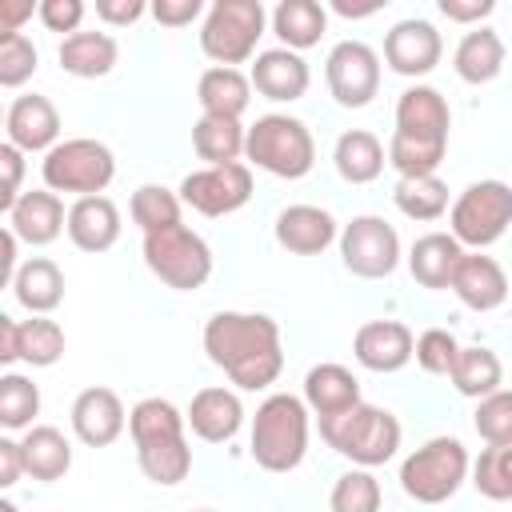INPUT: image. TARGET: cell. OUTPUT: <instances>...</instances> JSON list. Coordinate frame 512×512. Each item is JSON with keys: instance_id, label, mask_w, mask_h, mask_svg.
Masks as SVG:
<instances>
[{"instance_id": "41", "label": "cell", "mask_w": 512, "mask_h": 512, "mask_svg": "<svg viewBox=\"0 0 512 512\" xmlns=\"http://www.w3.org/2000/svg\"><path fill=\"white\" fill-rule=\"evenodd\" d=\"M380 480L372 476V468H352L344 476H336L332 496H328V512H380Z\"/></svg>"}, {"instance_id": "40", "label": "cell", "mask_w": 512, "mask_h": 512, "mask_svg": "<svg viewBox=\"0 0 512 512\" xmlns=\"http://www.w3.org/2000/svg\"><path fill=\"white\" fill-rule=\"evenodd\" d=\"M40 416V388L24 372H4L0 376V424L8 432H28L32 420Z\"/></svg>"}, {"instance_id": "20", "label": "cell", "mask_w": 512, "mask_h": 512, "mask_svg": "<svg viewBox=\"0 0 512 512\" xmlns=\"http://www.w3.org/2000/svg\"><path fill=\"white\" fill-rule=\"evenodd\" d=\"M272 232H276V244L292 256H320L332 240H340V228H336L332 212H324L316 204H288L276 216Z\"/></svg>"}, {"instance_id": "10", "label": "cell", "mask_w": 512, "mask_h": 512, "mask_svg": "<svg viewBox=\"0 0 512 512\" xmlns=\"http://www.w3.org/2000/svg\"><path fill=\"white\" fill-rule=\"evenodd\" d=\"M452 236L468 248H488L512 228V188L504 180H476L468 184L448 212Z\"/></svg>"}, {"instance_id": "23", "label": "cell", "mask_w": 512, "mask_h": 512, "mask_svg": "<svg viewBox=\"0 0 512 512\" xmlns=\"http://www.w3.org/2000/svg\"><path fill=\"white\" fill-rule=\"evenodd\" d=\"M68 240L80 252H108L120 240V208L108 196H80L68 208Z\"/></svg>"}, {"instance_id": "39", "label": "cell", "mask_w": 512, "mask_h": 512, "mask_svg": "<svg viewBox=\"0 0 512 512\" xmlns=\"http://www.w3.org/2000/svg\"><path fill=\"white\" fill-rule=\"evenodd\" d=\"M64 328L48 316H28L20 320V332H16V352L24 364L32 368H52L60 356H64Z\"/></svg>"}, {"instance_id": "18", "label": "cell", "mask_w": 512, "mask_h": 512, "mask_svg": "<svg viewBox=\"0 0 512 512\" xmlns=\"http://www.w3.org/2000/svg\"><path fill=\"white\" fill-rule=\"evenodd\" d=\"M248 80H252V88L264 100L292 104V100H300L308 92L312 72H308V60L300 52H292V48H268V52H256Z\"/></svg>"}, {"instance_id": "31", "label": "cell", "mask_w": 512, "mask_h": 512, "mask_svg": "<svg viewBox=\"0 0 512 512\" xmlns=\"http://www.w3.org/2000/svg\"><path fill=\"white\" fill-rule=\"evenodd\" d=\"M272 32L280 36V48L304 52L328 32V12L316 0H280L272 8Z\"/></svg>"}, {"instance_id": "3", "label": "cell", "mask_w": 512, "mask_h": 512, "mask_svg": "<svg viewBox=\"0 0 512 512\" xmlns=\"http://www.w3.org/2000/svg\"><path fill=\"white\" fill-rule=\"evenodd\" d=\"M248 452L264 472L300 468V460L308 452V404H304V396L272 392L252 416Z\"/></svg>"}, {"instance_id": "19", "label": "cell", "mask_w": 512, "mask_h": 512, "mask_svg": "<svg viewBox=\"0 0 512 512\" xmlns=\"http://www.w3.org/2000/svg\"><path fill=\"white\" fill-rule=\"evenodd\" d=\"M188 428L204 440V444H228L236 440V432L244 428V404L232 388L224 384H208L192 396L188 412H184Z\"/></svg>"}, {"instance_id": "11", "label": "cell", "mask_w": 512, "mask_h": 512, "mask_svg": "<svg viewBox=\"0 0 512 512\" xmlns=\"http://www.w3.org/2000/svg\"><path fill=\"white\" fill-rule=\"evenodd\" d=\"M340 260L352 276L360 280H384L396 272L400 264V236L396 228L384 220V216H352L344 228H340Z\"/></svg>"}, {"instance_id": "1", "label": "cell", "mask_w": 512, "mask_h": 512, "mask_svg": "<svg viewBox=\"0 0 512 512\" xmlns=\"http://www.w3.org/2000/svg\"><path fill=\"white\" fill-rule=\"evenodd\" d=\"M204 352L240 392H260V388L276 384L284 372L280 324L264 312H216V316H208Z\"/></svg>"}, {"instance_id": "43", "label": "cell", "mask_w": 512, "mask_h": 512, "mask_svg": "<svg viewBox=\"0 0 512 512\" xmlns=\"http://www.w3.org/2000/svg\"><path fill=\"white\" fill-rule=\"evenodd\" d=\"M472 428L484 444H512V392L500 388V392L476 400Z\"/></svg>"}, {"instance_id": "52", "label": "cell", "mask_w": 512, "mask_h": 512, "mask_svg": "<svg viewBox=\"0 0 512 512\" xmlns=\"http://www.w3.org/2000/svg\"><path fill=\"white\" fill-rule=\"evenodd\" d=\"M32 0H0V36H16L24 20H32Z\"/></svg>"}, {"instance_id": "16", "label": "cell", "mask_w": 512, "mask_h": 512, "mask_svg": "<svg viewBox=\"0 0 512 512\" xmlns=\"http://www.w3.org/2000/svg\"><path fill=\"white\" fill-rule=\"evenodd\" d=\"M72 432L80 444L88 448H108L120 440V432L128 428V412L120 404V396L104 384H92L84 388L76 400H72Z\"/></svg>"}, {"instance_id": "14", "label": "cell", "mask_w": 512, "mask_h": 512, "mask_svg": "<svg viewBox=\"0 0 512 512\" xmlns=\"http://www.w3.org/2000/svg\"><path fill=\"white\" fill-rule=\"evenodd\" d=\"M444 56V40L440 32L420 20V16H408V20H396L384 36V64L396 72V76H428Z\"/></svg>"}, {"instance_id": "57", "label": "cell", "mask_w": 512, "mask_h": 512, "mask_svg": "<svg viewBox=\"0 0 512 512\" xmlns=\"http://www.w3.org/2000/svg\"><path fill=\"white\" fill-rule=\"evenodd\" d=\"M200 512H216V508H200Z\"/></svg>"}, {"instance_id": "4", "label": "cell", "mask_w": 512, "mask_h": 512, "mask_svg": "<svg viewBox=\"0 0 512 512\" xmlns=\"http://www.w3.org/2000/svg\"><path fill=\"white\" fill-rule=\"evenodd\" d=\"M320 436L332 452L348 456L356 468H376V464H388L400 448V420L388 412V408H376V404H356L340 416H328L320 420Z\"/></svg>"}, {"instance_id": "51", "label": "cell", "mask_w": 512, "mask_h": 512, "mask_svg": "<svg viewBox=\"0 0 512 512\" xmlns=\"http://www.w3.org/2000/svg\"><path fill=\"white\" fill-rule=\"evenodd\" d=\"M24 476V456H20V440L4 436L0 440V488H12Z\"/></svg>"}, {"instance_id": "27", "label": "cell", "mask_w": 512, "mask_h": 512, "mask_svg": "<svg viewBox=\"0 0 512 512\" xmlns=\"http://www.w3.org/2000/svg\"><path fill=\"white\" fill-rule=\"evenodd\" d=\"M20 456H24V472L32 480H44V484L68 476V468H72V444L52 424H32L20 436Z\"/></svg>"}, {"instance_id": "13", "label": "cell", "mask_w": 512, "mask_h": 512, "mask_svg": "<svg viewBox=\"0 0 512 512\" xmlns=\"http://www.w3.org/2000/svg\"><path fill=\"white\" fill-rule=\"evenodd\" d=\"M180 200L200 216H232L252 200V168L240 160L188 172L180 180Z\"/></svg>"}, {"instance_id": "37", "label": "cell", "mask_w": 512, "mask_h": 512, "mask_svg": "<svg viewBox=\"0 0 512 512\" xmlns=\"http://www.w3.org/2000/svg\"><path fill=\"white\" fill-rule=\"evenodd\" d=\"M180 208H184L180 192H172V188H164V184H140V188L132 192V204H128L132 224H136L144 236L180 224Z\"/></svg>"}, {"instance_id": "46", "label": "cell", "mask_w": 512, "mask_h": 512, "mask_svg": "<svg viewBox=\"0 0 512 512\" xmlns=\"http://www.w3.org/2000/svg\"><path fill=\"white\" fill-rule=\"evenodd\" d=\"M36 16L48 32H68L76 36L80 32V20H84V0H40L36 4Z\"/></svg>"}, {"instance_id": "28", "label": "cell", "mask_w": 512, "mask_h": 512, "mask_svg": "<svg viewBox=\"0 0 512 512\" xmlns=\"http://www.w3.org/2000/svg\"><path fill=\"white\" fill-rule=\"evenodd\" d=\"M56 56H60V68L68 76H76V80H100V76H108L116 68L120 48H116V40L108 32H96L92 28V32L64 36Z\"/></svg>"}, {"instance_id": "53", "label": "cell", "mask_w": 512, "mask_h": 512, "mask_svg": "<svg viewBox=\"0 0 512 512\" xmlns=\"http://www.w3.org/2000/svg\"><path fill=\"white\" fill-rule=\"evenodd\" d=\"M16 332H20V320L0 316V364H16V360H20V352H16Z\"/></svg>"}, {"instance_id": "42", "label": "cell", "mask_w": 512, "mask_h": 512, "mask_svg": "<svg viewBox=\"0 0 512 512\" xmlns=\"http://www.w3.org/2000/svg\"><path fill=\"white\" fill-rule=\"evenodd\" d=\"M472 484L488 500H512V444H488L472 464Z\"/></svg>"}, {"instance_id": "29", "label": "cell", "mask_w": 512, "mask_h": 512, "mask_svg": "<svg viewBox=\"0 0 512 512\" xmlns=\"http://www.w3.org/2000/svg\"><path fill=\"white\" fill-rule=\"evenodd\" d=\"M196 100L204 108V116H224V120H240L248 100H252V80L240 68H204L200 84H196Z\"/></svg>"}, {"instance_id": "8", "label": "cell", "mask_w": 512, "mask_h": 512, "mask_svg": "<svg viewBox=\"0 0 512 512\" xmlns=\"http://www.w3.org/2000/svg\"><path fill=\"white\" fill-rule=\"evenodd\" d=\"M468 468H472L468 448L456 436H432L416 452L404 456V464H400V488L416 504H444V500H452L460 492Z\"/></svg>"}, {"instance_id": "49", "label": "cell", "mask_w": 512, "mask_h": 512, "mask_svg": "<svg viewBox=\"0 0 512 512\" xmlns=\"http://www.w3.org/2000/svg\"><path fill=\"white\" fill-rule=\"evenodd\" d=\"M144 12H148L144 0H96V16H100L108 28H128V24H136Z\"/></svg>"}, {"instance_id": "32", "label": "cell", "mask_w": 512, "mask_h": 512, "mask_svg": "<svg viewBox=\"0 0 512 512\" xmlns=\"http://www.w3.org/2000/svg\"><path fill=\"white\" fill-rule=\"evenodd\" d=\"M452 68L464 84H488L500 76L504 68V40L492 28H472L460 36L456 52H452Z\"/></svg>"}, {"instance_id": "38", "label": "cell", "mask_w": 512, "mask_h": 512, "mask_svg": "<svg viewBox=\"0 0 512 512\" xmlns=\"http://www.w3.org/2000/svg\"><path fill=\"white\" fill-rule=\"evenodd\" d=\"M396 208L408 220H440L448 212V184L440 176H412V180H396L392 188Z\"/></svg>"}, {"instance_id": "22", "label": "cell", "mask_w": 512, "mask_h": 512, "mask_svg": "<svg viewBox=\"0 0 512 512\" xmlns=\"http://www.w3.org/2000/svg\"><path fill=\"white\" fill-rule=\"evenodd\" d=\"M452 292L472 312H492L508 300V276L504 268L484 252H464L452 276Z\"/></svg>"}, {"instance_id": "30", "label": "cell", "mask_w": 512, "mask_h": 512, "mask_svg": "<svg viewBox=\"0 0 512 512\" xmlns=\"http://www.w3.org/2000/svg\"><path fill=\"white\" fill-rule=\"evenodd\" d=\"M332 164H336L340 180H348V184H372V180L384 172L388 152H384V144H380L372 132H364V128H348V132L336 136Z\"/></svg>"}, {"instance_id": "21", "label": "cell", "mask_w": 512, "mask_h": 512, "mask_svg": "<svg viewBox=\"0 0 512 512\" xmlns=\"http://www.w3.org/2000/svg\"><path fill=\"white\" fill-rule=\"evenodd\" d=\"M4 228H12L20 244L44 248V244H52V240L68 228L64 200H60L56 192H48V188H32V192H24V196L12 204Z\"/></svg>"}, {"instance_id": "5", "label": "cell", "mask_w": 512, "mask_h": 512, "mask_svg": "<svg viewBox=\"0 0 512 512\" xmlns=\"http://www.w3.org/2000/svg\"><path fill=\"white\" fill-rule=\"evenodd\" d=\"M244 156H248V164H256L268 176L300 180L316 164V140L304 120H296L288 112H268V116H256V124L248 128Z\"/></svg>"}, {"instance_id": "17", "label": "cell", "mask_w": 512, "mask_h": 512, "mask_svg": "<svg viewBox=\"0 0 512 512\" xmlns=\"http://www.w3.org/2000/svg\"><path fill=\"white\" fill-rule=\"evenodd\" d=\"M416 352V336L400 320H368L352 336V356L368 372H400Z\"/></svg>"}, {"instance_id": "6", "label": "cell", "mask_w": 512, "mask_h": 512, "mask_svg": "<svg viewBox=\"0 0 512 512\" xmlns=\"http://www.w3.org/2000/svg\"><path fill=\"white\" fill-rule=\"evenodd\" d=\"M264 24H268V12L260 0H216L208 4L200 24V52L216 68H236L256 56Z\"/></svg>"}, {"instance_id": "33", "label": "cell", "mask_w": 512, "mask_h": 512, "mask_svg": "<svg viewBox=\"0 0 512 512\" xmlns=\"http://www.w3.org/2000/svg\"><path fill=\"white\" fill-rule=\"evenodd\" d=\"M248 144V128L240 120H224V116H200L192 124V148L200 160H208V168L220 164H240Z\"/></svg>"}, {"instance_id": "25", "label": "cell", "mask_w": 512, "mask_h": 512, "mask_svg": "<svg viewBox=\"0 0 512 512\" xmlns=\"http://www.w3.org/2000/svg\"><path fill=\"white\" fill-rule=\"evenodd\" d=\"M304 404L320 420L340 416L360 404V380L344 364H312L304 376Z\"/></svg>"}, {"instance_id": "54", "label": "cell", "mask_w": 512, "mask_h": 512, "mask_svg": "<svg viewBox=\"0 0 512 512\" xmlns=\"http://www.w3.org/2000/svg\"><path fill=\"white\" fill-rule=\"evenodd\" d=\"M16 244H20V240H16V232H12V228H4V236H0V252H4V256H0V260H4V284H8V288H12L16 272H20V256H16Z\"/></svg>"}, {"instance_id": "47", "label": "cell", "mask_w": 512, "mask_h": 512, "mask_svg": "<svg viewBox=\"0 0 512 512\" xmlns=\"http://www.w3.org/2000/svg\"><path fill=\"white\" fill-rule=\"evenodd\" d=\"M0 172H4V184H0V212L8 216L12 204L24 196V192H20V180H24V152L12 148L8 140L0 144Z\"/></svg>"}, {"instance_id": "7", "label": "cell", "mask_w": 512, "mask_h": 512, "mask_svg": "<svg viewBox=\"0 0 512 512\" xmlns=\"http://www.w3.org/2000/svg\"><path fill=\"white\" fill-rule=\"evenodd\" d=\"M40 176L48 192H64V196H104V188L116 176V156L104 140L92 136H72L60 140L44 160H40Z\"/></svg>"}, {"instance_id": "34", "label": "cell", "mask_w": 512, "mask_h": 512, "mask_svg": "<svg viewBox=\"0 0 512 512\" xmlns=\"http://www.w3.org/2000/svg\"><path fill=\"white\" fill-rule=\"evenodd\" d=\"M448 380H452V388H456L460 396H468V400H484V396L500 392L504 364H500V356H496L492 348L472 344V348H460V352H456V364H452Z\"/></svg>"}, {"instance_id": "12", "label": "cell", "mask_w": 512, "mask_h": 512, "mask_svg": "<svg viewBox=\"0 0 512 512\" xmlns=\"http://www.w3.org/2000/svg\"><path fill=\"white\" fill-rule=\"evenodd\" d=\"M328 92L340 108H368L380 92V56L364 40H340L324 60Z\"/></svg>"}, {"instance_id": "9", "label": "cell", "mask_w": 512, "mask_h": 512, "mask_svg": "<svg viewBox=\"0 0 512 512\" xmlns=\"http://www.w3.org/2000/svg\"><path fill=\"white\" fill-rule=\"evenodd\" d=\"M144 264L160 284L176 292H196L212 276V248L188 224H172L164 232L144 236Z\"/></svg>"}, {"instance_id": "15", "label": "cell", "mask_w": 512, "mask_h": 512, "mask_svg": "<svg viewBox=\"0 0 512 512\" xmlns=\"http://www.w3.org/2000/svg\"><path fill=\"white\" fill-rule=\"evenodd\" d=\"M4 136L24 156L28 152H44L48 156L60 144V112H56V104L48 96H40V92L16 96L8 104V116H4Z\"/></svg>"}, {"instance_id": "50", "label": "cell", "mask_w": 512, "mask_h": 512, "mask_svg": "<svg viewBox=\"0 0 512 512\" xmlns=\"http://www.w3.org/2000/svg\"><path fill=\"white\" fill-rule=\"evenodd\" d=\"M492 12L496 0H440V16H448L452 24H480Z\"/></svg>"}, {"instance_id": "36", "label": "cell", "mask_w": 512, "mask_h": 512, "mask_svg": "<svg viewBox=\"0 0 512 512\" xmlns=\"http://www.w3.org/2000/svg\"><path fill=\"white\" fill-rule=\"evenodd\" d=\"M184 428H188L184 412H180L172 400H160V396H148V400H140V404L128 412V432H132V444L176 440V436H184Z\"/></svg>"}, {"instance_id": "26", "label": "cell", "mask_w": 512, "mask_h": 512, "mask_svg": "<svg viewBox=\"0 0 512 512\" xmlns=\"http://www.w3.org/2000/svg\"><path fill=\"white\" fill-rule=\"evenodd\" d=\"M12 296L20 308H28V316H48L60 308L64 300V272L56 260L48 256H32L20 264L16 280H12Z\"/></svg>"}, {"instance_id": "45", "label": "cell", "mask_w": 512, "mask_h": 512, "mask_svg": "<svg viewBox=\"0 0 512 512\" xmlns=\"http://www.w3.org/2000/svg\"><path fill=\"white\" fill-rule=\"evenodd\" d=\"M456 352H460V344H456V336L448 328H428V332L416 336V352L412 356L428 376H448L452 364H456Z\"/></svg>"}, {"instance_id": "35", "label": "cell", "mask_w": 512, "mask_h": 512, "mask_svg": "<svg viewBox=\"0 0 512 512\" xmlns=\"http://www.w3.org/2000/svg\"><path fill=\"white\" fill-rule=\"evenodd\" d=\"M136 464H140V472H144L152 484L172 488V484H180V480L192 472V448H188L184 436L136 444Z\"/></svg>"}, {"instance_id": "48", "label": "cell", "mask_w": 512, "mask_h": 512, "mask_svg": "<svg viewBox=\"0 0 512 512\" xmlns=\"http://www.w3.org/2000/svg\"><path fill=\"white\" fill-rule=\"evenodd\" d=\"M148 12H152V20L164 24V28H188V24L200 20L208 8H204V0H156V4H148Z\"/></svg>"}, {"instance_id": "56", "label": "cell", "mask_w": 512, "mask_h": 512, "mask_svg": "<svg viewBox=\"0 0 512 512\" xmlns=\"http://www.w3.org/2000/svg\"><path fill=\"white\" fill-rule=\"evenodd\" d=\"M0 512H16V504L12 500H0Z\"/></svg>"}, {"instance_id": "55", "label": "cell", "mask_w": 512, "mask_h": 512, "mask_svg": "<svg viewBox=\"0 0 512 512\" xmlns=\"http://www.w3.org/2000/svg\"><path fill=\"white\" fill-rule=\"evenodd\" d=\"M332 8H336L340 16H348V20H356V16H372V12L380 8V4H364V8H352V4H344V0H336Z\"/></svg>"}, {"instance_id": "24", "label": "cell", "mask_w": 512, "mask_h": 512, "mask_svg": "<svg viewBox=\"0 0 512 512\" xmlns=\"http://www.w3.org/2000/svg\"><path fill=\"white\" fill-rule=\"evenodd\" d=\"M460 256H464V244L452 232H424L408 252V272L420 288H452Z\"/></svg>"}, {"instance_id": "44", "label": "cell", "mask_w": 512, "mask_h": 512, "mask_svg": "<svg viewBox=\"0 0 512 512\" xmlns=\"http://www.w3.org/2000/svg\"><path fill=\"white\" fill-rule=\"evenodd\" d=\"M36 64H40V52L24 32L0 36V88H20L24 80H32Z\"/></svg>"}, {"instance_id": "2", "label": "cell", "mask_w": 512, "mask_h": 512, "mask_svg": "<svg viewBox=\"0 0 512 512\" xmlns=\"http://www.w3.org/2000/svg\"><path fill=\"white\" fill-rule=\"evenodd\" d=\"M448 128H452V112L436 88L428 84L404 88L396 100V132L388 140V164L396 168V176L400 180L436 176L448 152Z\"/></svg>"}]
</instances>
